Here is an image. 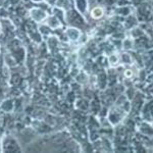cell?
Returning <instances> with one entry per match:
<instances>
[{
  "instance_id": "6da1fadb",
  "label": "cell",
  "mask_w": 153,
  "mask_h": 153,
  "mask_svg": "<svg viewBox=\"0 0 153 153\" xmlns=\"http://www.w3.org/2000/svg\"><path fill=\"white\" fill-rule=\"evenodd\" d=\"M19 150H21L19 145L13 138L7 137L4 139L3 143H2V151L12 152V151H19Z\"/></svg>"
},
{
  "instance_id": "7a4b0ae2",
  "label": "cell",
  "mask_w": 153,
  "mask_h": 153,
  "mask_svg": "<svg viewBox=\"0 0 153 153\" xmlns=\"http://www.w3.org/2000/svg\"><path fill=\"white\" fill-rule=\"evenodd\" d=\"M30 13H31V18L37 23H43L48 16L46 11L42 10L41 8H32Z\"/></svg>"
},
{
  "instance_id": "3957f363",
  "label": "cell",
  "mask_w": 153,
  "mask_h": 153,
  "mask_svg": "<svg viewBox=\"0 0 153 153\" xmlns=\"http://www.w3.org/2000/svg\"><path fill=\"white\" fill-rule=\"evenodd\" d=\"M123 110L118 109V108H114V109H111L108 114V120H109L110 124L117 125L122 120L123 118Z\"/></svg>"
},
{
  "instance_id": "277c9868",
  "label": "cell",
  "mask_w": 153,
  "mask_h": 153,
  "mask_svg": "<svg viewBox=\"0 0 153 153\" xmlns=\"http://www.w3.org/2000/svg\"><path fill=\"white\" fill-rule=\"evenodd\" d=\"M46 22V25H47V27H49L50 29H58L61 27V23L60 21L56 18L55 16H47V19H45Z\"/></svg>"
},
{
  "instance_id": "5b68a950",
  "label": "cell",
  "mask_w": 153,
  "mask_h": 153,
  "mask_svg": "<svg viewBox=\"0 0 153 153\" xmlns=\"http://www.w3.org/2000/svg\"><path fill=\"white\" fill-rule=\"evenodd\" d=\"M65 34H66V36H68V38L71 41L79 40V38H80V36H81V32L76 28H68L66 30Z\"/></svg>"
},
{
  "instance_id": "8992f818",
  "label": "cell",
  "mask_w": 153,
  "mask_h": 153,
  "mask_svg": "<svg viewBox=\"0 0 153 153\" xmlns=\"http://www.w3.org/2000/svg\"><path fill=\"white\" fill-rule=\"evenodd\" d=\"M71 24L73 26H83L84 25V19H82V16H80V13H76V12H71V19H70Z\"/></svg>"
},
{
  "instance_id": "52a82bcc",
  "label": "cell",
  "mask_w": 153,
  "mask_h": 153,
  "mask_svg": "<svg viewBox=\"0 0 153 153\" xmlns=\"http://www.w3.org/2000/svg\"><path fill=\"white\" fill-rule=\"evenodd\" d=\"M76 7L79 12L85 13L88 9V2L87 0H76Z\"/></svg>"
},
{
  "instance_id": "ba28073f",
  "label": "cell",
  "mask_w": 153,
  "mask_h": 153,
  "mask_svg": "<svg viewBox=\"0 0 153 153\" xmlns=\"http://www.w3.org/2000/svg\"><path fill=\"white\" fill-rule=\"evenodd\" d=\"M55 5H56V7L63 9V10H68V9H71V2H70V0H56Z\"/></svg>"
},
{
  "instance_id": "9c48e42d",
  "label": "cell",
  "mask_w": 153,
  "mask_h": 153,
  "mask_svg": "<svg viewBox=\"0 0 153 153\" xmlns=\"http://www.w3.org/2000/svg\"><path fill=\"white\" fill-rule=\"evenodd\" d=\"M140 131L144 134L145 136H151L152 135V129H151V126H150L148 123H143V124L140 125Z\"/></svg>"
},
{
  "instance_id": "30bf717a",
  "label": "cell",
  "mask_w": 153,
  "mask_h": 153,
  "mask_svg": "<svg viewBox=\"0 0 153 153\" xmlns=\"http://www.w3.org/2000/svg\"><path fill=\"white\" fill-rule=\"evenodd\" d=\"M103 14H104V10H103L102 7H95L94 9L92 10V12H91V16H92L93 19H101L103 16Z\"/></svg>"
},
{
  "instance_id": "8fae6325",
  "label": "cell",
  "mask_w": 153,
  "mask_h": 153,
  "mask_svg": "<svg viewBox=\"0 0 153 153\" xmlns=\"http://www.w3.org/2000/svg\"><path fill=\"white\" fill-rule=\"evenodd\" d=\"M13 106L14 105H13V103H12V101L10 99H7L1 104V108L5 112H10L11 110L13 109Z\"/></svg>"
},
{
  "instance_id": "7c38bea8",
  "label": "cell",
  "mask_w": 153,
  "mask_h": 153,
  "mask_svg": "<svg viewBox=\"0 0 153 153\" xmlns=\"http://www.w3.org/2000/svg\"><path fill=\"white\" fill-rule=\"evenodd\" d=\"M109 62L112 66L117 65L118 62H120V56L117 55V54H112V55L109 56Z\"/></svg>"
},
{
  "instance_id": "4fadbf2b",
  "label": "cell",
  "mask_w": 153,
  "mask_h": 153,
  "mask_svg": "<svg viewBox=\"0 0 153 153\" xmlns=\"http://www.w3.org/2000/svg\"><path fill=\"white\" fill-rule=\"evenodd\" d=\"M123 46H124L125 50H130V49L133 48V40L131 39H125L124 42H123Z\"/></svg>"
},
{
  "instance_id": "5bb4252c",
  "label": "cell",
  "mask_w": 153,
  "mask_h": 153,
  "mask_svg": "<svg viewBox=\"0 0 153 153\" xmlns=\"http://www.w3.org/2000/svg\"><path fill=\"white\" fill-rule=\"evenodd\" d=\"M120 61H122L123 63H131L132 58H131V56L129 55V54L124 53V54H122V55L120 56Z\"/></svg>"
},
{
  "instance_id": "9a60e30c",
  "label": "cell",
  "mask_w": 153,
  "mask_h": 153,
  "mask_svg": "<svg viewBox=\"0 0 153 153\" xmlns=\"http://www.w3.org/2000/svg\"><path fill=\"white\" fill-rule=\"evenodd\" d=\"M143 34H144V32L139 28H134L132 30V36L134 37V38H140Z\"/></svg>"
},
{
  "instance_id": "2e32d148",
  "label": "cell",
  "mask_w": 153,
  "mask_h": 153,
  "mask_svg": "<svg viewBox=\"0 0 153 153\" xmlns=\"http://www.w3.org/2000/svg\"><path fill=\"white\" fill-rule=\"evenodd\" d=\"M117 12L118 14H123V16H127V14H130V8L127 6H122L117 9Z\"/></svg>"
},
{
  "instance_id": "e0dca14e",
  "label": "cell",
  "mask_w": 153,
  "mask_h": 153,
  "mask_svg": "<svg viewBox=\"0 0 153 153\" xmlns=\"http://www.w3.org/2000/svg\"><path fill=\"white\" fill-rule=\"evenodd\" d=\"M125 75H126V76H127V78H132V76H133V71H132V70H127V71H126V73H125Z\"/></svg>"
},
{
  "instance_id": "ac0fdd59",
  "label": "cell",
  "mask_w": 153,
  "mask_h": 153,
  "mask_svg": "<svg viewBox=\"0 0 153 153\" xmlns=\"http://www.w3.org/2000/svg\"><path fill=\"white\" fill-rule=\"evenodd\" d=\"M106 2H107L108 4H110V5H111L112 3H115V2H117V0H105Z\"/></svg>"
},
{
  "instance_id": "d6986e66",
  "label": "cell",
  "mask_w": 153,
  "mask_h": 153,
  "mask_svg": "<svg viewBox=\"0 0 153 153\" xmlns=\"http://www.w3.org/2000/svg\"><path fill=\"white\" fill-rule=\"evenodd\" d=\"M33 2H42L43 0H32Z\"/></svg>"
},
{
  "instance_id": "ffe728a7",
  "label": "cell",
  "mask_w": 153,
  "mask_h": 153,
  "mask_svg": "<svg viewBox=\"0 0 153 153\" xmlns=\"http://www.w3.org/2000/svg\"><path fill=\"white\" fill-rule=\"evenodd\" d=\"M0 32H1V25H0Z\"/></svg>"
}]
</instances>
